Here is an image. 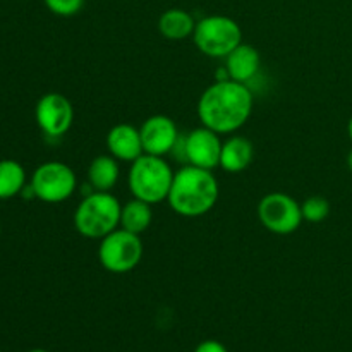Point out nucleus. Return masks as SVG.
I'll list each match as a JSON object with an SVG mask.
<instances>
[{"mask_svg":"<svg viewBox=\"0 0 352 352\" xmlns=\"http://www.w3.org/2000/svg\"><path fill=\"white\" fill-rule=\"evenodd\" d=\"M253 105V93L248 85L234 79L215 81L199 96V122L219 134H232L250 120Z\"/></svg>","mask_w":352,"mask_h":352,"instance_id":"1","label":"nucleus"},{"mask_svg":"<svg viewBox=\"0 0 352 352\" xmlns=\"http://www.w3.org/2000/svg\"><path fill=\"white\" fill-rule=\"evenodd\" d=\"M219 181L213 170L186 164L174 174L168 205L182 217H201L219 201Z\"/></svg>","mask_w":352,"mask_h":352,"instance_id":"2","label":"nucleus"},{"mask_svg":"<svg viewBox=\"0 0 352 352\" xmlns=\"http://www.w3.org/2000/svg\"><path fill=\"white\" fill-rule=\"evenodd\" d=\"M174 174L170 164L164 157L143 153L131 164L127 174L131 195L150 205H158L168 198Z\"/></svg>","mask_w":352,"mask_h":352,"instance_id":"3","label":"nucleus"},{"mask_svg":"<svg viewBox=\"0 0 352 352\" xmlns=\"http://www.w3.org/2000/svg\"><path fill=\"white\" fill-rule=\"evenodd\" d=\"M122 205L110 191H91L74 212V227L86 239H103L120 227Z\"/></svg>","mask_w":352,"mask_h":352,"instance_id":"4","label":"nucleus"},{"mask_svg":"<svg viewBox=\"0 0 352 352\" xmlns=\"http://www.w3.org/2000/svg\"><path fill=\"white\" fill-rule=\"evenodd\" d=\"M192 40L206 57L226 58L237 45L243 43V30L232 17L213 14L196 21Z\"/></svg>","mask_w":352,"mask_h":352,"instance_id":"5","label":"nucleus"},{"mask_svg":"<svg viewBox=\"0 0 352 352\" xmlns=\"http://www.w3.org/2000/svg\"><path fill=\"white\" fill-rule=\"evenodd\" d=\"M143 258V241L138 234L129 230L116 229L100 239L98 260L102 267L110 274H127L140 265Z\"/></svg>","mask_w":352,"mask_h":352,"instance_id":"6","label":"nucleus"},{"mask_svg":"<svg viewBox=\"0 0 352 352\" xmlns=\"http://www.w3.org/2000/svg\"><path fill=\"white\" fill-rule=\"evenodd\" d=\"M30 186L34 198L43 203H62L71 198L78 186V177L67 164L58 160L45 162L31 175Z\"/></svg>","mask_w":352,"mask_h":352,"instance_id":"7","label":"nucleus"},{"mask_svg":"<svg viewBox=\"0 0 352 352\" xmlns=\"http://www.w3.org/2000/svg\"><path fill=\"white\" fill-rule=\"evenodd\" d=\"M258 219L261 226L278 236L296 232L302 223L301 205L285 192H270L258 205Z\"/></svg>","mask_w":352,"mask_h":352,"instance_id":"8","label":"nucleus"},{"mask_svg":"<svg viewBox=\"0 0 352 352\" xmlns=\"http://www.w3.org/2000/svg\"><path fill=\"white\" fill-rule=\"evenodd\" d=\"M223 141L220 140V134L208 127L201 126L192 129L186 136H179L177 144L172 150L181 151V160L189 165L196 167L208 168L213 170L215 167H220V153H222ZM170 153V155H172Z\"/></svg>","mask_w":352,"mask_h":352,"instance_id":"9","label":"nucleus"},{"mask_svg":"<svg viewBox=\"0 0 352 352\" xmlns=\"http://www.w3.org/2000/svg\"><path fill=\"white\" fill-rule=\"evenodd\" d=\"M34 117L45 136L62 138L74 122V107L62 93H47L38 100Z\"/></svg>","mask_w":352,"mask_h":352,"instance_id":"10","label":"nucleus"},{"mask_svg":"<svg viewBox=\"0 0 352 352\" xmlns=\"http://www.w3.org/2000/svg\"><path fill=\"white\" fill-rule=\"evenodd\" d=\"M141 141H143L144 153L155 155V157H165L170 155L177 144L179 133L177 124L167 116H151L141 124L140 127Z\"/></svg>","mask_w":352,"mask_h":352,"instance_id":"11","label":"nucleus"},{"mask_svg":"<svg viewBox=\"0 0 352 352\" xmlns=\"http://www.w3.org/2000/svg\"><path fill=\"white\" fill-rule=\"evenodd\" d=\"M107 148H109L110 155L119 162L133 164L136 158L144 153L140 127L127 122L116 124L107 134Z\"/></svg>","mask_w":352,"mask_h":352,"instance_id":"12","label":"nucleus"},{"mask_svg":"<svg viewBox=\"0 0 352 352\" xmlns=\"http://www.w3.org/2000/svg\"><path fill=\"white\" fill-rule=\"evenodd\" d=\"M261 67L260 52L253 45L241 43L226 57V69L229 78L248 85L258 76Z\"/></svg>","mask_w":352,"mask_h":352,"instance_id":"13","label":"nucleus"},{"mask_svg":"<svg viewBox=\"0 0 352 352\" xmlns=\"http://www.w3.org/2000/svg\"><path fill=\"white\" fill-rule=\"evenodd\" d=\"M254 158V146L248 138L230 136L223 141L220 167L230 174L246 170Z\"/></svg>","mask_w":352,"mask_h":352,"instance_id":"14","label":"nucleus"},{"mask_svg":"<svg viewBox=\"0 0 352 352\" xmlns=\"http://www.w3.org/2000/svg\"><path fill=\"white\" fill-rule=\"evenodd\" d=\"M120 177L119 160L112 155L93 158L88 167V182L93 191H112Z\"/></svg>","mask_w":352,"mask_h":352,"instance_id":"15","label":"nucleus"},{"mask_svg":"<svg viewBox=\"0 0 352 352\" xmlns=\"http://www.w3.org/2000/svg\"><path fill=\"white\" fill-rule=\"evenodd\" d=\"M196 28L195 17L184 9H168L158 19V31L170 41H182L192 36Z\"/></svg>","mask_w":352,"mask_h":352,"instance_id":"16","label":"nucleus"},{"mask_svg":"<svg viewBox=\"0 0 352 352\" xmlns=\"http://www.w3.org/2000/svg\"><path fill=\"white\" fill-rule=\"evenodd\" d=\"M151 222H153V210H151L150 203L133 198L122 206V213H120L122 229L141 236L143 232H146Z\"/></svg>","mask_w":352,"mask_h":352,"instance_id":"17","label":"nucleus"},{"mask_svg":"<svg viewBox=\"0 0 352 352\" xmlns=\"http://www.w3.org/2000/svg\"><path fill=\"white\" fill-rule=\"evenodd\" d=\"M26 188V170L16 160H0V199L21 195Z\"/></svg>","mask_w":352,"mask_h":352,"instance_id":"18","label":"nucleus"},{"mask_svg":"<svg viewBox=\"0 0 352 352\" xmlns=\"http://www.w3.org/2000/svg\"><path fill=\"white\" fill-rule=\"evenodd\" d=\"M302 219L309 223H320L330 215V203L323 196H309L301 203Z\"/></svg>","mask_w":352,"mask_h":352,"instance_id":"19","label":"nucleus"},{"mask_svg":"<svg viewBox=\"0 0 352 352\" xmlns=\"http://www.w3.org/2000/svg\"><path fill=\"white\" fill-rule=\"evenodd\" d=\"M50 12L60 17H72L81 12L85 0H43Z\"/></svg>","mask_w":352,"mask_h":352,"instance_id":"20","label":"nucleus"},{"mask_svg":"<svg viewBox=\"0 0 352 352\" xmlns=\"http://www.w3.org/2000/svg\"><path fill=\"white\" fill-rule=\"evenodd\" d=\"M195 352H229L227 351V347L223 346L222 342H219V340H203V342H199L198 346H196Z\"/></svg>","mask_w":352,"mask_h":352,"instance_id":"21","label":"nucleus"},{"mask_svg":"<svg viewBox=\"0 0 352 352\" xmlns=\"http://www.w3.org/2000/svg\"><path fill=\"white\" fill-rule=\"evenodd\" d=\"M347 167H349V170L352 172V150L349 151V155H347Z\"/></svg>","mask_w":352,"mask_h":352,"instance_id":"22","label":"nucleus"},{"mask_svg":"<svg viewBox=\"0 0 352 352\" xmlns=\"http://www.w3.org/2000/svg\"><path fill=\"white\" fill-rule=\"evenodd\" d=\"M347 133H349V138H351V141H352V116H351V119H349V124H347Z\"/></svg>","mask_w":352,"mask_h":352,"instance_id":"23","label":"nucleus"},{"mask_svg":"<svg viewBox=\"0 0 352 352\" xmlns=\"http://www.w3.org/2000/svg\"><path fill=\"white\" fill-rule=\"evenodd\" d=\"M28 352H48V351H45V349H31V351H28Z\"/></svg>","mask_w":352,"mask_h":352,"instance_id":"24","label":"nucleus"},{"mask_svg":"<svg viewBox=\"0 0 352 352\" xmlns=\"http://www.w3.org/2000/svg\"><path fill=\"white\" fill-rule=\"evenodd\" d=\"M0 234H2V229H0Z\"/></svg>","mask_w":352,"mask_h":352,"instance_id":"25","label":"nucleus"}]
</instances>
